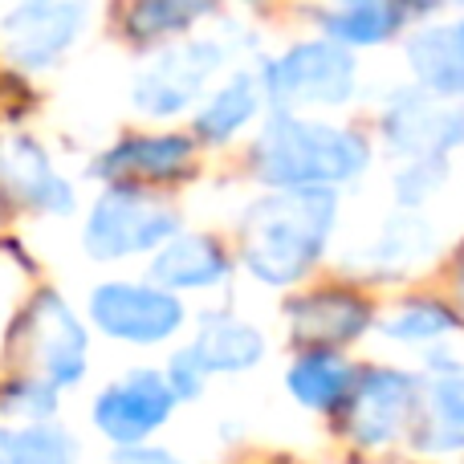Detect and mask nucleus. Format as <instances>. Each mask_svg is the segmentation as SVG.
I'll return each instance as SVG.
<instances>
[{
	"instance_id": "f257e3e1",
	"label": "nucleus",
	"mask_w": 464,
	"mask_h": 464,
	"mask_svg": "<svg viewBox=\"0 0 464 464\" xmlns=\"http://www.w3.org/2000/svg\"><path fill=\"white\" fill-rule=\"evenodd\" d=\"M338 220L330 188H277L245 212V265L265 285H289L322 256Z\"/></svg>"
},
{
	"instance_id": "f03ea898",
	"label": "nucleus",
	"mask_w": 464,
	"mask_h": 464,
	"mask_svg": "<svg viewBox=\"0 0 464 464\" xmlns=\"http://www.w3.org/2000/svg\"><path fill=\"white\" fill-rule=\"evenodd\" d=\"M253 163L273 188H334L367 171L371 147L346 127L277 111L256 139Z\"/></svg>"
},
{
	"instance_id": "7ed1b4c3",
	"label": "nucleus",
	"mask_w": 464,
	"mask_h": 464,
	"mask_svg": "<svg viewBox=\"0 0 464 464\" xmlns=\"http://www.w3.org/2000/svg\"><path fill=\"white\" fill-rule=\"evenodd\" d=\"M354 86H359V62L351 49L330 37L297 41L261 65V94L281 114L343 106L354 98Z\"/></svg>"
},
{
	"instance_id": "20e7f679",
	"label": "nucleus",
	"mask_w": 464,
	"mask_h": 464,
	"mask_svg": "<svg viewBox=\"0 0 464 464\" xmlns=\"http://www.w3.org/2000/svg\"><path fill=\"white\" fill-rule=\"evenodd\" d=\"M220 70H225V45L220 41H179L139 70V78L130 82V106L147 119H176L208 90V82Z\"/></svg>"
},
{
	"instance_id": "39448f33",
	"label": "nucleus",
	"mask_w": 464,
	"mask_h": 464,
	"mask_svg": "<svg viewBox=\"0 0 464 464\" xmlns=\"http://www.w3.org/2000/svg\"><path fill=\"white\" fill-rule=\"evenodd\" d=\"M176 228H179L176 212H168L147 192H139V188H111L90 208L82 245H86V253L94 261H119V256H135V253H147V248L168 245L176 237Z\"/></svg>"
},
{
	"instance_id": "423d86ee",
	"label": "nucleus",
	"mask_w": 464,
	"mask_h": 464,
	"mask_svg": "<svg viewBox=\"0 0 464 464\" xmlns=\"http://www.w3.org/2000/svg\"><path fill=\"white\" fill-rule=\"evenodd\" d=\"M383 135L400 155H449L464 147V102L416 86L392 90L383 106Z\"/></svg>"
},
{
	"instance_id": "0eeeda50",
	"label": "nucleus",
	"mask_w": 464,
	"mask_h": 464,
	"mask_svg": "<svg viewBox=\"0 0 464 464\" xmlns=\"http://www.w3.org/2000/svg\"><path fill=\"white\" fill-rule=\"evenodd\" d=\"M90 318L102 334L119 338V343L151 346L171 338L184 326V305L168 294V289L151 285H130V281H106L90 294Z\"/></svg>"
},
{
	"instance_id": "6e6552de",
	"label": "nucleus",
	"mask_w": 464,
	"mask_h": 464,
	"mask_svg": "<svg viewBox=\"0 0 464 464\" xmlns=\"http://www.w3.org/2000/svg\"><path fill=\"white\" fill-rule=\"evenodd\" d=\"M86 21L90 0H53V5L41 8L13 5L0 21L5 53L24 70H49L78 45V37L86 33Z\"/></svg>"
},
{
	"instance_id": "1a4fd4ad",
	"label": "nucleus",
	"mask_w": 464,
	"mask_h": 464,
	"mask_svg": "<svg viewBox=\"0 0 464 464\" xmlns=\"http://www.w3.org/2000/svg\"><path fill=\"white\" fill-rule=\"evenodd\" d=\"M171 408H176V392L160 371H130L114 387H106L94 400V428L111 436L114 444H143L160 424H168Z\"/></svg>"
},
{
	"instance_id": "9d476101",
	"label": "nucleus",
	"mask_w": 464,
	"mask_h": 464,
	"mask_svg": "<svg viewBox=\"0 0 464 464\" xmlns=\"http://www.w3.org/2000/svg\"><path fill=\"white\" fill-rule=\"evenodd\" d=\"M411 436L420 452L464 449V367L452 359H432L424 395L411 408Z\"/></svg>"
},
{
	"instance_id": "9b49d317",
	"label": "nucleus",
	"mask_w": 464,
	"mask_h": 464,
	"mask_svg": "<svg viewBox=\"0 0 464 464\" xmlns=\"http://www.w3.org/2000/svg\"><path fill=\"white\" fill-rule=\"evenodd\" d=\"M33 354L45 383L73 387L86 375V330L78 326L70 310L57 302V294H41L29 310Z\"/></svg>"
},
{
	"instance_id": "f8f14e48",
	"label": "nucleus",
	"mask_w": 464,
	"mask_h": 464,
	"mask_svg": "<svg viewBox=\"0 0 464 464\" xmlns=\"http://www.w3.org/2000/svg\"><path fill=\"white\" fill-rule=\"evenodd\" d=\"M411 408H416V383L403 371H371L354 387V403H351L354 440L367 444V449L387 444L411 420Z\"/></svg>"
},
{
	"instance_id": "ddd939ff",
	"label": "nucleus",
	"mask_w": 464,
	"mask_h": 464,
	"mask_svg": "<svg viewBox=\"0 0 464 464\" xmlns=\"http://www.w3.org/2000/svg\"><path fill=\"white\" fill-rule=\"evenodd\" d=\"M408 65L424 90L464 102V16L449 24H424L408 41Z\"/></svg>"
},
{
	"instance_id": "4468645a",
	"label": "nucleus",
	"mask_w": 464,
	"mask_h": 464,
	"mask_svg": "<svg viewBox=\"0 0 464 464\" xmlns=\"http://www.w3.org/2000/svg\"><path fill=\"white\" fill-rule=\"evenodd\" d=\"M192 143L184 135H139V139H122L111 151L98 160V176L106 179H122V176H139V179H176L179 171L192 168Z\"/></svg>"
},
{
	"instance_id": "2eb2a0df",
	"label": "nucleus",
	"mask_w": 464,
	"mask_h": 464,
	"mask_svg": "<svg viewBox=\"0 0 464 464\" xmlns=\"http://www.w3.org/2000/svg\"><path fill=\"white\" fill-rule=\"evenodd\" d=\"M416 13V0H343L318 16L322 33L338 45H383Z\"/></svg>"
},
{
	"instance_id": "dca6fc26",
	"label": "nucleus",
	"mask_w": 464,
	"mask_h": 464,
	"mask_svg": "<svg viewBox=\"0 0 464 464\" xmlns=\"http://www.w3.org/2000/svg\"><path fill=\"white\" fill-rule=\"evenodd\" d=\"M0 171L33 208L53 212V217H70L73 212V188L57 176L53 163L45 160V151L33 139H13L8 151L0 155Z\"/></svg>"
},
{
	"instance_id": "f3484780",
	"label": "nucleus",
	"mask_w": 464,
	"mask_h": 464,
	"mask_svg": "<svg viewBox=\"0 0 464 464\" xmlns=\"http://www.w3.org/2000/svg\"><path fill=\"white\" fill-rule=\"evenodd\" d=\"M151 277L163 289H212L228 277V256L212 237H171L160 245Z\"/></svg>"
},
{
	"instance_id": "a211bd4d",
	"label": "nucleus",
	"mask_w": 464,
	"mask_h": 464,
	"mask_svg": "<svg viewBox=\"0 0 464 464\" xmlns=\"http://www.w3.org/2000/svg\"><path fill=\"white\" fill-rule=\"evenodd\" d=\"M261 98H265L261 78H253L248 70H237L225 86L200 106V114H196V135H200L204 143H228L232 135H240V130L256 119Z\"/></svg>"
},
{
	"instance_id": "6ab92c4d",
	"label": "nucleus",
	"mask_w": 464,
	"mask_h": 464,
	"mask_svg": "<svg viewBox=\"0 0 464 464\" xmlns=\"http://www.w3.org/2000/svg\"><path fill=\"white\" fill-rule=\"evenodd\" d=\"M367 330V305L351 294H318L294 305V334L305 343H351Z\"/></svg>"
},
{
	"instance_id": "aec40b11",
	"label": "nucleus",
	"mask_w": 464,
	"mask_h": 464,
	"mask_svg": "<svg viewBox=\"0 0 464 464\" xmlns=\"http://www.w3.org/2000/svg\"><path fill=\"white\" fill-rule=\"evenodd\" d=\"M285 383L297 403L322 411L346 400V392H351V367L334 351H305L302 359H294Z\"/></svg>"
},
{
	"instance_id": "412c9836",
	"label": "nucleus",
	"mask_w": 464,
	"mask_h": 464,
	"mask_svg": "<svg viewBox=\"0 0 464 464\" xmlns=\"http://www.w3.org/2000/svg\"><path fill=\"white\" fill-rule=\"evenodd\" d=\"M192 346L208 362V371H225V375L248 371L265 354V338L248 322H237V318H208Z\"/></svg>"
},
{
	"instance_id": "4be33fe9",
	"label": "nucleus",
	"mask_w": 464,
	"mask_h": 464,
	"mask_svg": "<svg viewBox=\"0 0 464 464\" xmlns=\"http://www.w3.org/2000/svg\"><path fill=\"white\" fill-rule=\"evenodd\" d=\"M432 253H436V228L416 212H400L371 240L367 261L379 265V269H408V265L424 261Z\"/></svg>"
},
{
	"instance_id": "5701e85b",
	"label": "nucleus",
	"mask_w": 464,
	"mask_h": 464,
	"mask_svg": "<svg viewBox=\"0 0 464 464\" xmlns=\"http://www.w3.org/2000/svg\"><path fill=\"white\" fill-rule=\"evenodd\" d=\"M220 0H130L127 33L135 41H163L188 33L196 21L217 8Z\"/></svg>"
},
{
	"instance_id": "b1692460",
	"label": "nucleus",
	"mask_w": 464,
	"mask_h": 464,
	"mask_svg": "<svg viewBox=\"0 0 464 464\" xmlns=\"http://www.w3.org/2000/svg\"><path fill=\"white\" fill-rule=\"evenodd\" d=\"M0 464H73V440L57 428H0Z\"/></svg>"
},
{
	"instance_id": "393cba45",
	"label": "nucleus",
	"mask_w": 464,
	"mask_h": 464,
	"mask_svg": "<svg viewBox=\"0 0 464 464\" xmlns=\"http://www.w3.org/2000/svg\"><path fill=\"white\" fill-rule=\"evenodd\" d=\"M383 330L395 343H436V338H444L449 330H457V318L436 302H411V305H403L395 318H387Z\"/></svg>"
},
{
	"instance_id": "a878e982",
	"label": "nucleus",
	"mask_w": 464,
	"mask_h": 464,
	"mask_svg": "<svg viewBox=\"0 0 464 464\" xmlns=\"http://www.w3.org/2000/svg\"><path fill=\"white\" fill-rule=\"evenodd\" d=\"M444 179H449V163H444V155H416V160L395 176V196H400V204L416 208V204H424L428 196L440 192Z\"/></svg>"
},
{
	"instance_id": "bb28decb",
	"label": "nucleus",
	"mask_w": 464,
	"mask_h": 464,
	"mask_svg": "<svg viewBox=\"0 0 464 464\" xmlns=\"http://www.w3.org/2000/svg\"><path fill=\"white\" fill-rule=\"evenodd\" d=\"M208 362L200 359V351L196 346H184V351L171 354V367H168V383L171 392L179 395V400H196V395L204 392V379H208Z\"/></svg>"
},
{
	"instance_id": "cd10ccee",
	"label": "nucleus",
	"mask_w": 464,
	"mask_h": 464,
	"mask_svg": "<svg viewBox=\"0 0 464 464\" xmlns=\"http://www.w3.org/2000/svg\"><path fill=\"white\" fill-rule=\"evenodd\" d=\"M119 464H179L171 452L163 449H143V444H122Z\"/></svg>"
},
{
	"instance_id": "c85d7f7f",
	"label": "nucleus",
	"mask_w": 464,
	"mask_h": 464,
	"mask_svg": "<svg viewBox=\"0 0 464 464\" xmlns=\"http://www.w3.org/2000/svg\"><path fill=\"white\" fill-rule=\"evenodd\" d=\"M334 5H343V0H334Z\"/></svg>"
}]
</instances>
